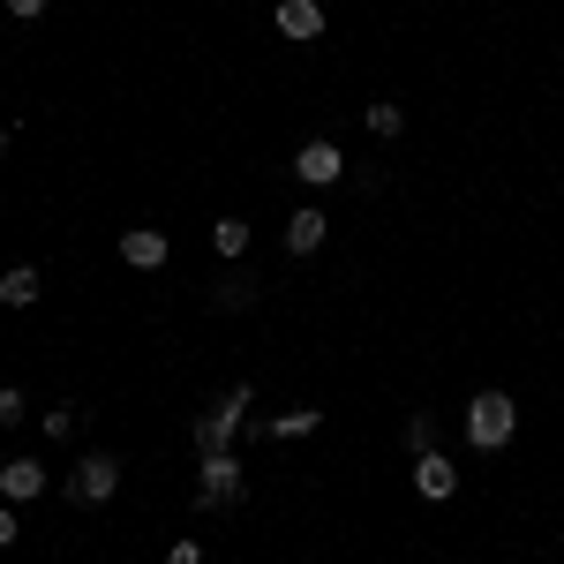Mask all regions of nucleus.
Wrapping results in <instances>:
<instances>
[{"label":"nucleus","mask_w":564,"mask_h":564,"mask_svg":"<svg viewBox=\"0 0 564 564\" xmlns=\"http://www.w3.org/2000/svg\"><path fill=\"white\" fill-rule=\"evenodd\" d=\"M512 430H520V406H512L505 391H475V399H467V444H475V452H505Z\"/></svg>","instance_id":"nucleus-1"},{"label":"nucleus","mask_w":564,"mask_h":564,"mask_svg":"<svg viewBox=\"0 0 564 564\" xmlns=\"http://www.w3.org/2000/svg\"><path fill=\"white\" fill-rule=\"evenodd\" d=\"M249 399H257V391H249V384H226V391H218V399H212V414L196 422V452H204V459L234 444V430H241V414H249Z\"/></svg>","instance_id":"nucleus-2"},{"label":"nucleus","mask_w":564,"mask_h":564,"mask_svg":"<svg viewBox=\"0 0 564 564\" xmlns=\"http://www.w3.org/2000/svg\"><path fill=\"white\" fill-rule=\"evenodd\" d=\"M241 497H249L241 459H234V452H212V459H204V475H196V505H204V512H234Z\"/></svg>","instance_id":"nucleus-3"},{"label":"nucleus","mask_w":564,"mask_h":564,"mask_svg":"<svg viewBox=\"0 0 564 564\" xmlns=\"http://www.w3.org/2000/svg\"><path fill=\"white\" fill-rule=\"evenodd\" d=\"M113 489H121V459H113V452H84L76 475H68V497H76V505H106Z\"/></svg>","instance_id":"nucleus-4"},{"label":"nucleus","mask_w":564,"mask_h":564,"mask_svg":"<svg viewBox=\"0 0 564 564\" xmlns=\"http://www.w3.org/2000/svg\"><path fill=\"white\" fill-rule=\"evenodd\" d=\"M294 174H302L308 188H332V181L347 174V159H339V143H332V135H308L302 151H294Z\"/></svg>","instance_id":"nucleus-5"},{"label":"nucleus","mask_w":564,"mask_h":564,"mask_svg":"<svg viewBox=\"0 0 564 564\" xmlns=\"http://www.w3.org/2000/svg\"><path fill=\"white\" fill-rule=\"evenodd\" d=\"M166 257H174V249H166L159 226H129V234H121V263H129V271H159Z\"/></svg>","instance_id":"nucleus-6"},{"label":"nucleus","mask_w":564,"mask_h":564,"mask_svg":"<svg viewBox=\"0 0 564 564\" xmlns=\"http://www.w3.org/2000/svg\"><path fill=\"white\" fill-rule=\"evenodd\" d=\"M414 489H422L430 505H444V497L459 489V467H452L444 452H422V459H414Z\"/></svg>","instance_id":"nucleus-7"},{"label":"nucleus","mask_w":564,"mask_h":564,"mask_svg":"<svg viewBox=\"0 0 564 564\" xmlns=\"http://www.w3.org/2000/svg\"><path fill=\"white\" fill-rule=\"evenodd\" d=\"M0 497H8V505L45 497V467H39V459H8V467H0Z\"/></svg>","instance_id":"nucleus-8"},{"label":"nucleus","mask_w":564,"mask_h":564,"mask_svg":"<svg viewBox=\"0 0 564 564\" xmlns=\"http://www.w3.org/2000/svg\"><path fill=\"white\" fill-rule=\"evenodd\" d=\"M286 249H294V257H316V249H324V212H316V204L286 218Z\"/></svg>","instance_id":"nucleus-9"},{"label":"nucleus","mask_w":564,"mask_h":564,"mask_svg":"<svg viewBox=\"0 0 564 564\" xmlns=\"http://www.w3.org/2000/svg\"><path fill=\"white\" fill-rule=\"evenodd\" d=\"M279 31H286V39H316V31H324V8H316V0H279Z\"/></svg>","instance_id":"nucleus-10"},{"label":"nucleus","mask_w":564,"mask_h":564,"mask_svg":"<svg viewBox=\"0 0 564 564\" xmlns=\"http://www.w3.org/2000/svg\"><path fill=\"white\" fill-rule=\"evenodd\" d=\"M31 302H39V271H31V263L0 271V308H31Z\"/></svg>","instance_id":"nucleus-11"},{"label":"nucleus","mask_w":564,"mask_h":564,"mask_svg":"<svg viewBox=\"0 0 564 564\" xmlns=\"http://www.w3.org/2000/svg\"><path fill=\"white\" fill-rule=\"evenodd\" d=\"M212 249H218V257H241V249H249V218H218Z\"/></svg>","instance_id":"nucleus-12"},{"label":"nucleus","mask_w":564,"mask_h":564,"mask_svg":"<svg viewBox=\"0 0 564 564\" xmlns=\"http://www.w3.org/2000/svg\"><path fill=\"white\" fill-rule=\"evenodd\" d=\"M361 121H369V135H377V143H384V135H399V129H406V113H399L391 98H377V106H369Z\"/></svg>","instance_id":"nucleus-13"},{"label":"nucleus","mask_w":564,"mask_h":564,"mask_svg":"<svg viewBox=\"0 0 564 564\" xmlns=\"http://www.w3.org/2000/svg\"><path fill=\"white\" fill-rule=\"evenodd\" d=\"M316 422H324L316 406H294V414H279V422H263V430H271V436H308Z\"/></svg>","instance_id":"nucleus-14"},{"label":"nucleus","mask_w":564,"mask_h":564,"mask_svg":"<svg viewBox=\"0 0 564 564\" xmlns=\"http://www.w3.org/2000/svg\"><path fill=\"white\" fill-rule=\"evenodd\" d=\"M218 308H226V316L257 308V286H249V279H226V286H218Z\"/></svg>","instance_id":"nucleus-15"},{"label":"nucleus","mask_w":564,"mask_h":564,"mask_svg":"<svg viewBox=\"0 0 564 564\" xmlns=\"http://www.w3.org/2000/svg\"><path fill=\"white\" fill-rule=\"evenodd\" d=\"M406 452H414V459L436 452V422H430V414H414V422H406Z\"/></svg>","instance_id":"nucleus-16"},{"label":"nucleus","mask_w":564,"mask_h":564,"mask_svg":"<svg viewBox=\"0 0 564 564\" xmlns=\"http://www.w3.org/2000/svg\"><path fill=\"white\" fill-rule=\"evenodd\" d=\"M15 422H23V391L0 384V430H15Z\"/></svg>","instance_id":"nucleus-17"},{"label":"nucleus","mask_w":564,"mask_h":564,"mask_svg":"<svg viewBox=\"0 0 564 564\" xmlns=\"http://www.w3.org/2000/svg\"><path fill=\"white\" fill-rule=\"evenodd\" d=\"M45 436H76V406H45Z\"/></svg>","instance_id":"nucleus-18"},{"label":"nucleus","mask_w":564,"mask_h":564,"mask_svg":"<svg viewBox=\"0 0 564 564\" xmlns=\"http://www.w3.org/2000/svg\"><path fill=\"white\" fill-rule=\"evenodd\" d=\"M166 564H204V542H174V550H166Z\"/></svg>","instance_id":"nucleus-19"},{"label":"nucleus","mask_w":564,"mask_h":564,"mask_svg":"<svg viewBox=\"0 0 564 564\" xmlns=\"http://www.w3.org/2000/svg\"><path fill=\"white\" fill-rule=\"evenodd\" d=\"M53 0H8V15H45Z\"/></svg>","instance_id":"nucleus-20"},{"label":"nucleus","mask_w":564,"mask_h":564,"mask_svg":"<svg viewBox=\"0 0 564 564\" xmlns=\"http://www.w3.org/2000/svg\"><path fill=\"white\" fill-rule=\"evenodd\" d=\"M8 542H15V512L0 505V550H8Z\"/></svg>","instance_id":"nucleus-21"},{"label":"nucleus","mask_w":564,"mask_h":564,"mask_svg":"<svg viewBox=\"0 0 564 564\" xmlns=\"http://www.w3.org/2000/svg\"><path fill=\"white\" fill-rule=\"evenodd\" d=\"M0 159H8V129H0Z\"/></svg>","instance_id":"nucleus-22"}]
</instances>
